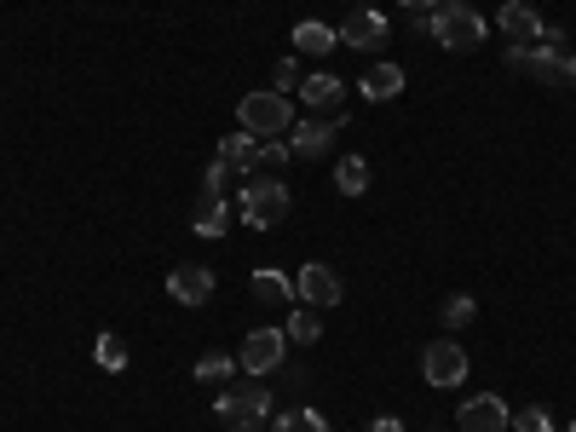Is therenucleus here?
I'll use <instances>...</instances> for the list:
<instances>
[{
	"instance_id": "b1692460",
	"label": "nucleus",
	"mask_w": 576,
	"mask_h": 432,
	"mask_svg": "<svg viewBox=\"0 0 576 432\" xmlns=\"http://www.w3.org/2000/svg\"><path fill=\"white\" fill-rule=\"evenodd\" d=\"M508 432H554V415H547V403H519V415L508 421Z\"/></svg>"
},
{
	"instance_id": "1a4fd4ad",
	"label": "nucleus",
	"mask_w": 576,
	"mask_h": 432,
	"mask_svg": "<svg viewBox=\"0 0 576 432\" xmlns=\"http://www.w3.org/2000/svg\"><path fill=\"white\" fill-rule=\"evenodd\" d=\"M508 64L524 69L531 82H547V87H559V64H565V46H547V41H531V46H513L508 41Z\"/></svg>"
},
{
	"instance_id": "72a5a7b5",
	"label": "nucleus",
	"mask_w": 576,
	"mask_h": 432,
	"mask_svg": "<svg viewBox=\"0 0 576 432\" xmlns=\"http://www.w3.org/2000/svg\"><path fill=\"white\" fill-rule=\"evenodd\" d=\"M358 7H369V0H358Z\"/></svg>"
},
{
	"instance_id": "20e7f679",
	"label": "nucleus",
	"mask_w": 576,
	"mask_h": 432,
	"mask_svg": "<svg viewBox=\"0 0 576 432\" xmlns=\"http://www.w3.org/2000/svg\"><path fill=\"white\" fill-rule=\"evenodd\" d=\"M433 41L444 46V53H472V46L485 41V18L467 7V0H444V7L433 12Z\"/></svg>"
},
{
	"instance_id": "dca6fc26",
	"label": "nucleus",
	"mask_w": 576,
	"mask_h": 432,
	"mask_svg": "<svg viewBox=\"0 0 576 432\" xmlns=\"http://www.w3.org/2000/svg\"><path fill=\"white\" fill-rule=\"evenodd\" d=\"M358 93L369 98V105H387V98H398V93H404V69H398V64H374L369 75H358Z\"/></svg>"
},
{
	"instance_id": "bb28decb",
	"label": "nucleus",
	"mask_w": 576,
	"mask_h": 432,
	"mask_svg": "<svg viewBox=\"0 0 576 432\" xmlns=\"http://www.w3.org/2000/svg\"><path fill=\"white\" fill-rule=\"evenodd\" d=\"M278 432H329V421L317 410H289V415H278Z\"/></svg>"
},
{
	"instance_id": "412c9836",
	"label": "nucleus",
	"mask_w": 576,
	"mask_h": 432,
	"mask_svg": "<svg viewBox=\"0 0 576 432\" xmlns=\"http://www.w3.org/2000/svg\"><path fill=\"white\" fill-rule=\"evenodd\" d=\"M335 191L340 196H363L369 191V162L363 156H340L335 162Z\"/></svg>"
},
{
	"instance_id": "7ed1b4c3",
	"label": "nucleus",
	"mask_w": 576,
	"mask_h": 432,
	"mask_svg": "<svg viewBox=\"0 0 576 432\" xmlns=\"http://www.w3.org/2000/svg\"><path fill=\"white\" fill-rule=\"evenodd\" d=\"M237 208H242V225H254V231H271L278 219H289V185L278 180V173H254V180L242 185Z\"/></svg>"
},
{
	"instance_id": "473e14b6",
	"label": "nucleus",
	"mask_w": 576,
	"mask_h": 432,
	"mask_svg": "<svg viewBox=\"0 0 576 432\" xmlns=\"http://www.w3.org/2000/svg\"><path fill=\"white\" fill-rule=\"evenodd\" d=\"M565 432H576V421H570V426H565Z\"/></svg>"
},
{
	"instance_id": "9b49d317",
	"label": "nucleus",
	"mask_w": 576,
	"mask_h": 432,
	"mask_svg": "<svg viewBox=\"0 0 576 432\" xmlns=\"http://www.w3.org/2000/svg\"><path fill=\"white\" fill-rule=\"evenodd\" d=\"M508 421H513V410H508V398H496V392H472L456 410L461 432H508Z\"/></svg>"
},
{
	"instance_id": "a878e982",
	"label": "nucleus",
	"mask_w": 576,
	"mask_h": 432,
	"mask_svg": "<svg viewBox=\"0 0 576 432\" xmlns=\"http://www.w3.org/2000/svg\"><path fill=\"white\" fill-rule=\"evenodd\" d=\"M300 82H306V75H300V58L294 53L278 58V69H271V93H300Z\"/></svg>"
},
{
	"instance_id": "cd10ccee",
	"label": "nucleus",
	"mask_w": 576,
	"mask_h": 432,
	"mask_svg": "<svg viewBox=\"0 0 576 432\" xmlns=\"http://www.w3.org/2000/svg\"><path fill=\"white\" fill-rule=\"evenodd\" d=\"M283 162H289V139H265L260 156H254V173H278Z\"/></svg>"
},
{
	"instance_id": "39448f33",
	"label": "nucleus",
	"mask_w": 576,
	"mask_h": 432,
	"mask_svg": "<svg viewBox=\"0 0 576 432\" xmlns=\"http://www.w3.org/2000/svg\"><path fill=\"white\" fill-rule=\"evenodd\" d=\"M340 127H352L340 110L335 116H312V121H294L289 127V156H300V162H323L329 156V144H335V133Z\"/></svg>"
},
{
	"instance_id": "f704fd0d",
	"label": "nucleus",
	"mask_w": 576,
	"mask_h": 432,
	"mask_svg": "<svg viewBox=\"0 0 576 432\" xmlns=\"http://www.w3.org/2000/svg\"><path fill=\"white\" fill-rule=\"evenodd\" d=\"M427 432H438V426H427Z\"/></svg>"
},
{
	"instance_id": "5701e85b",
	"label": "nucleus",
	"mask_w": 576,
	"mask_h": 432,
	"mask_svg": "<svg viewBox=\"0 0 576 432\" xmlns=\"http://www.w3.org/2000/svg\"><path fill=\"white\" fill-rule=\"evenodd\" d=\"M283 335H289L294 346H317V341H323V317H317V306L289 312V328H283Z\"/></svg>"
},
{
	"instance_id": "9d476101",
	"label": "nucleus",
	"mask_w": 576,
	"mask_h": 432,
	"mask_svg": "<svg viewBox=\"0 0 576 432\" xmlns=\"http://www.w3.org/2000/svg\"><path fill=\"white\" fill-rule=\"evenodd\" d=\"M340 41L352 46V53H381V46L392 41V23H387V12H374V7H358L352 18L340 23Z\"/></svg>"
},
{
	"instance_id": "4468645a",
	"label": "nucleus",
	"mask_w": 576,
	"mask_h": 432,
	"mask_svg": "<svg viewBox=\"0 0 576 432\" xmlns=\"http://www.w3.org/2000/svg\"><path fill=\"white\" fill-rule=\"evenodd\" d=\"M167 294L180 300V306H208L214 300V271L208 266H173L167 271Z\"/></svg>"
},
{
	"instance_id": "4be33fe9",
	"label": "nucleus",
	"mask_w": 576,
	"mask_h": 432,
	"mask_svg": "<svg viewBox=\"0 0 576 432\" xmlns=\"http://www.w3.org/2000/svg\"><path fill=\"white\" fill-rule=\"evenodd\" d=\"M231 375H237L231 352H203V358H196V380H203V387H225Z\"/></svg>"
},
{
	"instance_id": "f03ea898",
	"label": "nucleus",
	"mask_w": 576,
	"mask_h": 432,
	"mask_svg": "<svg viewBox=\"0 0 576 432\" xmlns=\"http://www.w3.org/2000/svg\"><path fill=\"white\" fill-rule=\"evenodd\" d=\"M214 415L231 426V432H254V426L271 421V387H265L260 375H242V387H231V392L214 398Z\"/></svg>"
},
{
	"instance_id": "2f4dec72",
	"label": "nucleus",
	"mask_w": 576,
	"mask_h": 432,
	"mask_svg": "<svg viewBox=\"0 0 576 432\" xmlns=\"http://www.w3.org/2000/svg\"><path fill=\"white\" fill-rule=\"evenodd\" d=\"M369 432H404V426H398L392 415H381V421H369Z\"/></svg>"
},
{
	"instance_id": "2eb2a0df",
	"label": "nucleus",
	"mask_w": 576,
	"mask_h": 432,
	"mask_svg": "<svg viewBox=\"0 0 576 432\" xmlns=\"http://www.w3.org/2000/svg\"><path fill=\"white\" fill-rule=\"evenodd\" d=\"M340 98H346V82L329 69H317L300 82V105H312V110H340Z\"/></svg>"
},
{
	"instance_id": "393cba45",
	"label": "nucleus",
	"mask_w": 576,
	"mask_h": 432,
	"mask_svg": "<svg viewBox=\"0 0 576 432\" xmlns=\"http://www.w3.org/2000/svg\"><path fill=\"white\" fill-rule=\"evenodd\" d=\"M438 317H444V328H467L472 317H479V300H472V294H449Z\"/></svg>"
},
{
	"instance_id": "f8f14e48",
	"label": "nucleus",
	"mask_w": 576,
	"mask_h": 432,
	"mask_svg": "<svg viewBox=\"0 0 576 432\" xmlns=\"http://www.w3.org/2000/svg\"><path fill=\"white\" fill-rule=\"evenodd\" d=\"M496 30L513 35V46H531V41L547 35V18H542L536 7H524V0H508V7L496 12Z\"/></svg>"
},
{
	"instance_id": "f3484780",
	"label": "nucleus",
	"mask_w": 576,
	"mask_h": 432,
	"mask_svg": "<svg viewBox=\"0 0 576 432\" xmlns=\"http://www.w3.org/2000/svg\"><path fill=\"white\" fill-rule=\"evenodd\" d=\"M335 41H340L335 23H317V18L294 23V53H300V58H323V53H335Z\"/></svg>"
},
{
	"instance_id": "6e6552de",
	"label": "nucleus",
	"mask_w": 576,
	"mask_h": 432,
	"mask_svg": "<svg viewBox=\"0 0 576 432\" xmlns=\"http://www.w3.org/2000/svg\"><path fill=\"white\" fill-rule=\"evenodd\" d=\"M421 375H427V387L456 392L467 380V352L456 341H427V352H421Z\"/></svg>"
},
{
	"instance_id": "f257e3e1",
	"label": "nucleus",
	"mask_w": 576,
	"mask_h": 432,
	"mask_svg": "<svg viewBox=\"0 0 576 432\" xmlns=\"http://www.w3.org/2000/svg\"><path fill=\"white\" fill-rule=\"evenodd\" d=\"M237 127L242 133H254L260 144L265 139H289V127H294V105H289V93H242V105H237Z\"/></svg>"
},
{
	"instance_id": "a211bd4d",
	"label": "nucleus",
	"mask_w": 576,
	"mask_h": 432,
	"mask_svg": "<svg viewBox=\"0 0 576 432\" xmlns=\"http://www.w3.org/2000/svg\"><path fill=\"white\" fill-rule=\"evenodd\" d=\"M248 294H254L260 306H289V300H294V277H289V271L260 266V271H254V283H248Z\"/></svg>"
},
{
	"instance_id": "ddd939ff",
	"label": "nucleus",
	"mask_w": 576,
	"mask_h": 432,
	"mask_svg": "<svg viewBox=\"0 0 576 432\" xmlns=\"http://www.w3.org/2000/svg\"><path fill=\"white\" fill-rule=\"evenodd\" d=\"M231 196H214V191H203L196 196V208H191V231L196 237H208V242H219L225 231H231Z\"/></svg>"
},
{
	"instance_id": "aec40b11",
	"label": "nucleus",
	"mask_w": 576,
	"mask_h": 432,
	"mask_svg": "<svg viewBox=\"0 0 576 432\" xmlns=\"http://www.w3.org/2000/svg\"><path fill=\"white\" fill-rule=\"evenodd\" d=\"M93 364L105 369V375H121V369H128V341H121V335H110V328H105V335L93 341Z\"/></svg>"
},
{
	"instance_id": "0eeeda50",
	"label": "nucleus",
	"mask_w": 576,
	"mask_h": 432,
	"mask_svg": "<svg viewBox=\"0 0 576 432\" xmlns=\"http://www.w3.org/2000/svg\"><path fill=\"white\" fill-rule=\"evenodd\" d=\"M294 300H306V306H317V312H335L340 300H346L340 271H335V266H323V260L300 266V277H294Z\"/></svg>"
},
{
	"instance_id": "c756f323",
	"label": "nucleus",
	"mask_w": 576,
	"mask_h": 432,
	"mask_svg": "<svg viewBox=\"0 0 576 432\" xmlns=\"http://www.w3.org/2000/svg\"><path fill=\"white\" fill-rule=\"evenodd\" d=\"M398 7H404V12H438L444 0H398Z\"/></svg>"
},
{
	"instance_id": "6ab92c4d",
	"label": "nucleus",
	"mask_w": 576,
	"mask_h": 432,
	"mask_svg": "<svg viewBox=\"0 0 576 432\" xmlns=\"http://www.w3.org/2000/svg\"><path fill=\"white\" fill-rule=\"evenodd\" d=\"M254 156H260V139H254V133H242V127L219 139V162L231 168V173H254Z\"/></svg>"
},
{
	"instance_id": "c85d7f7f",
	"label": "nucleus",
	"mask_w": 576,
	"mask_h": 432,
	"mask_svg": "<svg viewBox=\"0 0 576 432\" xmlns=\"http://www.w3.org/2000/svg\"><path fill=\"white\" fill-rule=\"evenodd\" d=\"M203 191H214V196H225V191H231V168H225L219 156H214V168L203 173Z\"/></svg>"
},
{
	"instance_id": "7c9ffc66",
	"label": "nucleus",
	"mask_w": 576,
	"mask_h": 432,
	"mask_svg": "<svg viewBox=\"0 0 576 432\" xmlns=\"http://www.w3.org/2000/svg\"><path fill=\"white\" fill-rule=\"evenodd\" d=\"M559 82H565V87H576V53H565V64H559Z\"/></svg>"
},
{
	"instance_id": "423d86ee",
	"label": "nucleus",
	"mask_w": 576,
	"mask_h": 432,
	"mask_svg": "<svg viewBox=\"0 0 576 432\" xmlns=\"http://www.w3.org/2000/svg\"><path fill=\"white\" fill-rule=\"evenodd\" d=\"M283 358H289V335L283 328H248V341H242V358H237V369L242 375H271V369H283Z\"/></svg>"
}]
</instances>
